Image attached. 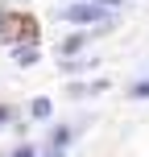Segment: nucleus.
<instances>
[{"instance_id": "4", "label": "nucleus", "mask_w": 149, "mask_h": 157, "mask_svg": "<svg viewBox=\"0 0 149 157\" xmlns=\"http://www.w3.org/2000/svg\"><path fill=\"white\" fill-rule=\"evenodd\" d=\"M83 46H87V37H83V33H71V37H66L62 46H58V58H75Z\"/></svg>"}, {"instance_id": "9", "label": "nucleus", "mask_w": 149, "mask_h": 157, "mask_svg": "<svg viewBox=\"0 0 149 157\" xmlns=\"http://www.w3.org/2000/svg\"><path fill=\"white\" fill-rule=\"evenodd\" d=\"M13 157H37V145H17Z\"/></svg>"}, {"instance_id": "1", "label": "nucleus", "mask_w": 149, "mask_h": 157, "mask_svg": "<svg viewBox=\"0 0 149 157\" xmlns=\"http://www.w3.org/2000/svg\"><path fill=\"white\" fill-rule=\"evenodd\" d=\"M58 17H62L66 25H104V21H108V8H95V4H66V8H58Z\"/></svg>"}, {"instance_id": "10", "label": "nucleus", "mask_w": 149, "mask_h": 157, "mask_svg": "<svg viewBox=\"0 0 149 157\" xmlns=\"http://www.w3.org/2000/svg\"><path fill=\"white\" fill-rule=\"evenodd\" d=\"M91 4H100V8H120L124 0H91Z\"/></svg>"}, {"instance_id": "11", "label": "nucleus", "mask_w": 149, "mask_h": 157, "mask_svg": "<svg viewBox=\"0 0 149 157\" xmlns=\"http://www.w3.org/2000/svg\"><path fill=\"white\" fill-rule=\"evenodd\" d=\"M13 120V108H0V124H8Z\"/></svg>"}, {"instance_id": "5", "label": "nucleus", "mask_w": 149, "mask_h": 157, "mask_svg": "<svg viewBox=\"0 0 149 157\" xmlns=\"http://www.w3.org/2000/svg\"><path fill=\"white\" fill-rule=\"evenodd\" d=\"M50 112H54V103H50L46 95H37V99L29 103V116H33V120H50Z\"/></svg>"}, {"instance_id": "2", "label": "nucleus", "mask_w": 149, "mask_h": 157, "mask_svg": "<svg viewBox=\"0 0 149 157\" xmlns=\"http://www.w3.org/2000/svg\"><path fill=\"white\" fill-rule=\"evenodd\" d=\"M4 33H8V37H17V33H21V37H37V25H33L29 21V17H8V21H4Z\"/></svg>"}, {"instance_id": "8", "label": "nucleus", "mask_w": 149, "mask_h": 157, "mask_svg": "<svg viewBox=\"0 0 149 157\" xmlns=\"http://www.w3.org/2000/svg\"><path fill=\"white\" fill-rule=\"evenodd\" d=\"M128 99H149V78H141V83L128 87Z\"/></svg>"}, {"instance_id": "3", "label": "nucleus", "mask_w": 149, "mask_h": 157, "mask_svg": "<svg viewBox=\"0 0 149 157\" xmlns=\"http://www.w3.org/2000/svg\"><path fill=\"white\" fill-rule=\"evenodd\" d=\"M95 91H108V78H100V83H71L66 87L71 99H83V95H95Z\"/></svg>"}, {"instance_id": "7", "label": "nucleus", "mask_w": 149, "mask_h": 157, "mask_svg": "<svg viewBox=\"0 0 149 157\" xmlns=\"http://www.w3.org/2000/svg\"><path fill=\"white\" fill-rule=\"evenodd\" d=\"M13 62L17 66H33V62H37V50H33V46H17L13 50Z\"/></svg>"}, {"instance_id": "12", "label": "nucleus", "mask_w": 149, "mask_h": 157, "mask_svg": "<svg viewBox=\"0 0 149 157\" xmlns=\"http://www.w3.org/2000/svg\"><path fill=\"white\" fill-rule=\"evenodd\" d=\"M46 157H66V153H62V149H50V153H46Z\"/></svg>"}, {"instance_id": "6", "label": "nucleus", "mask_w": 149, "mask_h": 157, "mask_svg": "<svg viewBox=\"0 0 149 157\" xmlns=\"http://www.w3.org/2000/svg\"><path fill=\"white\" fill-rule=\"evenodd\" d=\"M71 136H75V132H71L66 124H62V128H54V132H50V149H62V153H66V145H71Z\"/></svg>"}]
</instances>
